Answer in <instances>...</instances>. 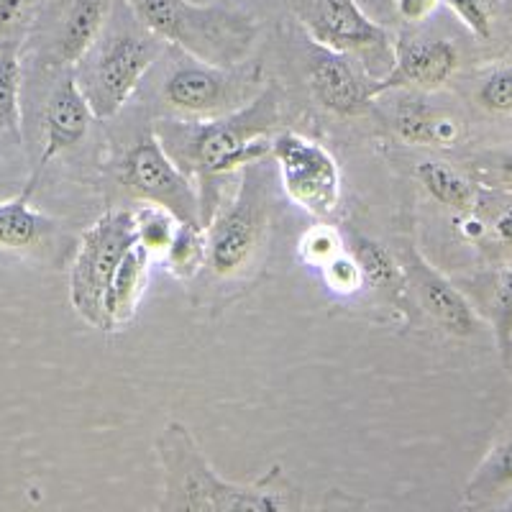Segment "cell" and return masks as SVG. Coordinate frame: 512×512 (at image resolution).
I'll return each instance as SVG.
<instances>
[{"label": "cell", "instance_id": "7402d4cb", "mask_svg": "<svg viewBox=\"0 0 512 512\" xmlns=\"http://www.w3.org/2000/svg\"><path fill=\"white\" fill-rule=\"evenodd\" d=\"M474 205L484 218V239L477 244L484 262L489 267L512 262V195L479 187Z\"/></svg>", "mask_w": 512, "mask_h": 512}, {"label": "cell", "instance_id": "1f68e13d", "mask_svg": "<svg viewBox=\"0 0 512 512\" xmlns=\"http://www.w3.org/2000/svg\"><path fill=\"white\" fill-rule=\"evenodd\" d=\"M443 3L477 39L487 41L492 36V8L487 0H443Z\"/></svg>", "mask_w": 512, "mask_h": 512}, {"label": "cell", "instance_id": "5bb4252c", "mask_svg": "<svg viewBox=\"0 0 512 512\" xmlns=\"http://www.w3.org/2000/svg\"><path fill=\"white\" fill-rule=\"evenodd\" d=\"M93 121V108H90L88 98L82 93L75 70L70 67V70L64 72L62 80L54 85L52 95L47 100V111H44V152H41L39 167L36 169L41 172L52 159H57L59 154L80 144Z\"/></svg>", "mask_w": 512, "mask_h": 512}, {"label": "cell", "instance_id": "83f0119b", "mask_svg": "<svg viewBox=\"0 0 512 512\" xmlns=\"http://www.w3.org/2000/svg\"><path fill=\"white\" fill-rule=\"evenodd\" d=\"M474 100L482 111L492 116H512V64L489 70L477 82Z\"/></svg>", "mask_w": 512, "mask_h": 512}, {"label": "cell", "instance_id": "4dcf8cb0", "mask_svg": "<svg viewBox=\"0 0 512 512\" xmlns=\"http://www.w3.org/2000/svg\"><path fill=\"white\" fill-rule=\"evenodd\" d=\"M323 280L336 295H356L364 290V277H361L359 262L354 259L349 249L336 254L331 262L323 264Z\"/></svg>", "mask_w": 512, "mask_h": 512}, {"label": "cell", "instance_id": "44dd1931", "mask_svg": "<svg viewBox=\"0 0 512 512\" xmlns=\"http://www.w3.org/2000/svg\"><path fill=\"white\" fill-rule=\"evenodd\" d=\"M149 267H152V256L134 241V246L123 254L111 287H108V295H105L108 333L121 331L134 320L141 297L146 292V282H149Z\"/></svg>", "mask_w": 512, "mask_h": 512}, {"label": "cell", "instance_id": "2e32d148", "mask_svg": "<svg viewBox=\"0 0 512 512\" xmlns=\"http://www.w3.org/2000/svg\"><path fill=\"white\" fill-rule=\"evenodd\" d=\"M472 305L492 328L497 354L507 372H512V262L487 267V272L469 282Z\"/></svg>", "mask_w": 512, "mask_h": 512}, {"label": "cell", "instance_id": "d6a6232c", "mask_svg": "<svg viewBox=\"0 0 512 512\" xmlns=\"http://www.w3.org/2000/svg\"><path fill=\"white\" fill-rule=\"evenodd\" d=\"M438 3H441V0H397V13H400L408 24H423L425 18L436 11Z\"/></svg>", "mask_w": 512, "mask_h": 512}, {"label": "cell", "instance_id": "9a60e30c", "mask_svg": "<svg viewBox=\"0 0 512 512\" xmlns=\"http://www.w3.org/2000/svg\"><path fill=\"white\" fill-rule=\"evenodd\" d=\"M41 172L36 169L26 187L13 200L0 203V251L8 254H39L57 239V221L31 205Z\"/></svg>", "mask_w": 512, "mask_h": 512}, {"label": "cell", "instance_id": "603a6c76", "mask_svg": "<svg viewBox=\"0 0 512 512\" xmlns=\"http://www.w3.org/2000/svg\"><path fill=\"white\" fill-rule=\"evenodd\" d=\"M415 177H418L420 185L425 187V192H428L438 205L451 210V213L469 210L477 203L479 187L469 180V175L459 172V169L451 167L448 162H438V159L418 162Z\"/></svg>", "mask_w": 512, "mask_h": 512}, {"label": "cell", "instance_id": "484cf974", "mask_svg": "<svg viewBox=\"0 0 512 512\" xmlns=\"http://www.w3.org/2000/svg\"><path fill=\"white\" fill-rule=\"evenodd\" d=\"M177 226H180V221H177L169 210L159 208V205L144 203L141 208L134 210L136 244H139L141 249L149 251L152 259L154 256L162 259V256L167 254L169 244L175 239Z\"/></svg>", "mask_w": 512, "mask_h": 512}, {"label": "cell", "instance_id": "7a4b0ae2", "mask_svg": "<svg viewBox=\"0 0 512 512\" xmlns=\"http://www.w3.org/2000/svg\"><path fill=\"white\" fill-rule=\"evenodd\" d=\"M154 448L162 466L159 512H292L303 507V489L280 464L249 484L223 479L180 420L164 423Z\"/></svg>", "mask_w": 512, "mask_h": 512}, {"label": "cell", "instance_id": "ac0fdd59", "mask_svg": "<svg viewBox=\"0 0 512 512\" xmlns=\"http://www.w3.org/2000/svg\"><path fill=\"white\" fill-rule=\"evenodd\" d=\"M466 510H497L512 505V431L492 443L461 492Z\"/></svg>", "mask_w": 512, "mask_h": 512}, {"label": "cell", "instance_id": "d6986e66", "mask_svg": "<svg viewBox=\"0 0 512 512\" xmlns=\"http://www.w3.org/2000/svg\"><path fill=\"white\" fill-rule=\"evenodd\" d=\"M346 249L359 262L364 290L379 292L384 300H390L395 308H400L410 318L413 300H410L408 282H405V272L397 262V254H392L379 241L369 239V236H359V233H351L349 241H346Z\"/></svg>", "mask_w": 512, "mask_h": 512}, {"label": "cell", "instance_id": "9c48e42d", "mask_svg": "<svg viewBox=\"0 0 512 512\" xmlns=\"http://www.w3.org/2000/svg\"><path fill=\"white\" fill-rule=\"evenodd\" d=\"M118 182L139 203L159 205L180 223H203L200 195L190 177L169 157L157 134H146L121 159Z\"/></svg>", "mask_w": 512, "mask_h": 512}, {"label": "cell", "instance_id": "6da1fadb", "mask_svg": "<svg viewBox=\"0 0 512 512\" xmlns=\"http://www.w3.org/2000/svg\"><path fill=\"white\" fill-rule=\"evenodd\" d=\"M274 131H280V90L264 85L239 111L198 121H162L154 134L177 167L198 182L200 218L208 226L221 208V182L246 164L267 159Z\"/></svg>", "mask_w": 512, "mask_h": 512}, {"label": "cell", "instance_id": "f546056e", "mask_svg": "<svg viewBox=\"0 0 512 512\" xmlns=\"http://www.w3.org/2000/svg\"><path fill=\"white\" fill-rule=\"evenodd\" d=\"M344 246L346 244L341 239V231L331 226H313L300 239V256L310 267H323L326 262H331L333 256L341 254Z\"/></svg>", "mask_w": 512, "mask_h": 512}, {"label": "cell", "instance_id": "cb8c5ba5", "mask_svg": "<svg viewBox=\"0 0 512 512\" xmlns=\"http://www.w3.org/2000/svg\"><path fill=\"white\" fill-rule=\"evenodd\" d=\"M162 259L167 272L177 280L198 277V272L208 262V231L203 223H180Z\"/></svg>", "mask_w": 512, "mask_h": 512}, {"label": "cell", "instance_id": "e0dca14e", "mask_svg": "<svg viewBox=\"0 0 512 512\" xmlns=\"http://www.w3.org/2000/svg\"><path fill=\"white\" fill-rule=\"evenodd\" d=\"M111 13L113 0H67L52 44L57 64L75 67L100 39Z\"/></svg>", "mask_w": 512, "mask_h": 512}, {"label": "cell", "instance_id": "4316f807", "mask_svg": "<svg viewBox=\"0 0 512 512\" xmlns=\"http://www.w3.org/2000/svg\"><path fill=\"white\" fill-rule=\"evenodd\" d=\"M49 0H0V49L21 47Z\"/></svg>", "mask_w": 512, "mask_h": 512}, {"label": "cell", "instance_id": "277c9868", "mask_svg": "<svg viewBox=\"0 0 512 512\" xmlns=\"http://www.w3.org/2000/svg\"><path fill=\"white\" fill-rule=\"evenodd\" d=\"M164 52V41L144 26H118L100 34L80 62L72 67L95 121H111L121 113L146 70Z\"/></svg>", "mask_w": 512, "mask_h": 512}, {"label": "cell", "instance_id": "52a82bcc", "mask_svg": "<svg viewBox=\"0 0 512 512\" xmlns=\"http://www.w3.org/2000/svg\"><path fill=\"white\" fill-rule=\"evenodd\" d=\"M295 13L310 41L338 54H354L374 80L395 62L390 31L374 24L356 0H295Z\"/></svg>", "mask_w": 512, "mask_h": 512}, {"label": "cell", "instance_id": "3957f363", "mask_svg": "<svg viewBox=\"0 0 512 512\" xmlns=\"http://www.w3.org/2000/svg\"><path fill=\"white\" fill-rule=\"evenodd\" d=\"M128 8L164 44L216 67L246 62L259 36L256 18L236 8L195 6L190 0H128Z\"/></svg>", "mask_w": 512, "mask_h": 512}, {"label": "cell", "instance_id": "5b68a950", "mask_svg": "<svg viewBox=\"0 0 512 512\" xmlns=\"http://www.w3.org/2000/svg\"><path fill=\"white\" fill-rule=\"evenodd\" d=\"M272 223V198H269V172L264 159L241 169L239 192L228 205L218 208L208 231L210 272L223 280H236L259 259Z\"/></svg>", "mask_w": 512, "mask_h": 512}, {"label": "cell", "instance_id": "30bf717a", "mask_svg": "<svg viewBox=\"0 0 512 512\" xmlns=\"http://www.w3.org/2000/svg\"><path fill=\"white\" fill-rule=\"evenodd\" d=\"M287 198L315 218H331L341 205V167L326 146L295 131L272 139V154Z\"/></svg>", "mask_w": 512, "mask_h": 512}, {"label": "cell", "instance_id": "f1b7e54d", "mask_svg": "<svg viewBox=\"0 0 512 512\" xmlns=\"http://www.w3.org/2000/svg\"><path fill=\"white\" fill-rule=\"evenodd\" d=\"M466 175L474 185L512 195V152H484L469 159Z\"/></svg>", "mask_w": 512, "mask_h": 512}, {"label": "cell", "instance_id": "ba28073f", "mask_svg": "<svg viewBox=\"0 0 512 512\" xmlns=\"http://www.w3.org/2000/svg\"><path fill=\"white\" fill-rule=\"evenodd\" d=\"M262 64H182L164 80L169 108L192 118H216L239 111L262 93Z\"/></svg>", "mask_w": 512, "mask_h": 512}, {"label": "cell", "instance_id": "7c38bea8", "mask_svg": "<svg viewBox=\"0 0 512 512\" xmlns=\"http://www.w3.org/2000/svg\"><path fill=\"white\" fill-rule=\"evenodd\" d=\"M461 54L454 41L420 39V36H400L395 41V62L379 80L369 85L372 98L402 88L438 90L456 75Z\"/></svg>", "mask_w": 512, "mask_h": 512}, {"label": "cell", "instance_id": "ffe728a7", "mask_svg": "<svg viewBox=\"0 0 512 512\" xmlns=\"http://www.w3.org/2000/svg\"><path fill=\"white\" fill-rule=\"evenodd\" d=\"M392 128L405 144L451 149L464 139V128L454 116L438 111L420 98H405L395 108Z\"/></svg>", "mask_w": 512, "mask_h": 512}, {"label": "cell", "instance_id": "4fadbf2b", "mask_svg": "<svg viewBox=\"0 0 512 512\" xmlns=\"http://www.w3.org/2000/svg\"><path fill=\"white\" fill-rule=\"evenodd\" d=\"M305 62H308L310 93L326 111L344 118L364 116L369 111L374 100L369 93L372 82H361L346 54L331 52L310 41Z\"/></svg>", "mask_w": 512, "mask_h": 512}, {"label": "cell", "instance_id": "8fae6325", "mask_svg": "<svg viewBox=\"0 0 512 512\" xmlns=\"http://www.w3.org/2000/svg\"><path fill=\"white\" fill-rule=\"evenodd\" d=\"M397 262L405 272L410 300L423 313L431 315L438 326L454 338H469L479 331L482 315L472 305L469 295L438 272L418 251L413 239H402L397 246Z\"/></svg>", "mask_w": 512, "mask_h": 512}, {"label": "cell", "instance_id": "8992f818", "mask_svg": "<svg viewBox=\"0 0 512 512\" xmlns=\"http://www.w3.org/2000/svg\"><path fill=\"white\" fill-rule=\"evenodd\" d=\"M136 241L134 210H108L80 236L70 269V303L88 326L108 333L105 295L118 264Z\"/></svg>", "mask_w": 512, "mask_h": 512}, {"label": "cell", "instance_id": "d4e9b609", "mask_svg": "<svg viewBox=\"0 0 512 512\" xmlns=\"http://www.w3.org/2000/svg\"><path fill=\"white\" fill-rule=\"evenodd\" d=\"M0 128L21 141V59L18 47L0 49Z\"/></svg>", "mask_w": 512, "mask_h": 512}]
</instances>
